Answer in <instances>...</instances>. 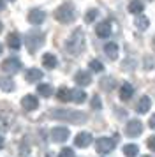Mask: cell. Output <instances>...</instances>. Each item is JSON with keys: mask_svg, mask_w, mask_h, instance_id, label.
Masks as SVG:
<instances>
[{"mask_svg": "<svg viewBox=\"0 0 155 157\" xmlns=\"http://www.w3.org/2000/svg\"><path fill=\"white\" fill-rule=\"evenodd\" d=\"M51 118L69 122V124H83L86 122V115L74 109H51Z\"/></svg>", "mask_w": 155, "mask_h": 157, "instance_id": "cell-1", "label": "cell"}, {"mask_svg": "<svg viewBox=\"0 0 155 157\" xmlns=\"http://www.w3.org/2000/svg\"><path fill=\"white\" fill-rule=\"evenodd\" d=\"M65 48L70 55H79L85 50V34L81 29H76L72 32V36L69 37V41L65 44Z\"/></svg>", "mask_w": 155, "mask_h": 157, "instance_id": "cell-2", "label": "cell"}, {"mask_svg": "<svg viewBox=\"0 0 155 157\" xmlns=\"http://www.w3.org/2000/svg\"><path fill=\"white\" fill-rule=\"evenodd\" d=\"M74 6L72 4H62L60 7L55 11V18L60 23H70L74 20Z\"/></svg>", "mask_w": 155, "mask_h": 157, "instance_id": "cell-3", "label": "cell"}, {"mask_svg": "<svg viewBox=\"0 0 155 157\" xmlns=\"http://www.w3.org/2000/svg\"><path fill=\"white\" fill-rule=\"evenodd\" d=\"M115 147H116V141L111 140V138H99L97 141H95L97 154H109Z\"/></svg>", "mask_w": 155, "mask_h": 157, "instance_id": "cell-4", "label": "cell"}, {"mask_svg": "<svg viewBox=\"0 0 155 157\" xmlns=\"http://www.w3.org/2000/svg\"><path fill=\"white\" fill-rule=\"evenodd\" d=\"M20 69H21V62L16 57H11V58H7V60L2 62V71H4V72L14 74V72H18Z\"/></svg>", "mask_w": 155, "mask_h": 157, "instance_id": "cell-5", "label": "cell"}, {"mask_svg": "<svg viewBox=\"0 0 155 157\" xmlns=\"http://www.w3.org/2000/svg\"><path fill=\"white\" fill-rule=\"evenodd\" d=\"M125 132H127V136H130V138L139 136L141 132H143V124H141L139 120H130V122H127Z\"/></svg>", "mask_w": 155, "mask_h": 157, "instance_id": "cell-6", "label": "cell"}, {"mask_svg": "<svg viewBox=\"0 0 155 157\" xmlns=\"http://www.w3.org/2000/svg\"><path fill=\"white\" fill-rule=\"evenodd\" d=\"M41 44H42V34H39V32H32V34H28L27 46H28V50L32 51V53H34Z\"/></svg>", "mask_w": 155, "mask_h": 157, "instance_id": "cell-7", "label": "cell"}, {"mask_svg": "<svg viewBox=\"0 0 155 157\" xmlns=\"http://www.w3.org/2000/svg\"><path fill=\"white\" fill-rule=\"evenodd\" d=\"M69 138V129L67 127H55L51 131V140L55 143H63Z\"/></svg>", "mask_w": 155, "mask_h": 157, "instance_id": "cell-8", "label": "cell"}, {"mask_svg": "<svg viewBox=\"0 0 155 157\" xmlns=\"http://www.w3.org/2000/svg\"><path fill=\"white\" fill-rule=\"evenodd\" d=\"M74 145H76L78 148H86V147H90L92 145V134L90 132H79L76 136V140H74Z\"/></svg>", "mask_w": 155, "mask_h": 157, "instance_id": "cell-9", "label": "cell"}, {"mask_svg": "<svg viewBox=\"0 0 155 157\" xmlns=\"http://www.w3.org/2000/svg\"><path fill=\"white\" fill-rule=\"evenodd\" d=\"M21 106H23V109L25 111H34L35 108L39 106V101H37V97H34V95H25L23 99H21Z\"/></svg>", "mask_w": 155, "mask_h": 157, "instance_id": "cell-10", "label": "cell"}, {"mask_svg": "<svg viewBox=\"0 0 155 157\" xmlns=\"http://www.w3.org/2000/svg\"><path fill=\"white\" fill-rule=\"evenodd\" d=\"M44 20H46V14L42 13L41 9H32L28 13V21L32 23V25H41Z\"/></svg>", "mask_w": 155, "mask_h": 157, "instance_id": "cell-11", "label": "cell"}, {"mask_svg": "<svg viewBox=\"0 0 155 157\" xmlns=\"http://www.w3.org/2000/svg\"><path fill=\"white\" fill-rule=\"evenodd\" d=\"M95 34H97L100 39H108V37L111 36V25H109L108 21L99 23L97 27H95Z\"/></svg>", "mask_w": 155, "mask_h": 157, "instance_id": "cell-12", "label": "cell"}, {"mask_svg": "<svg viewBox=\"0 0 155 157\" xmlns=\"http://www.w3.org/2000/svg\"><path fill=\"white\" fill-rule=\"evenodd\" d=\"M25 79L28 83H37L39 79H42V71L35 69V67H30L27 72H25Z\"/></svg>", "mask_w": 155, "mask_h": 157, "instance_id": "cell-13", "label": "cell"}, {"mask_svg": "<svg viewBox=\"0 0 155 157\" xmlns=\"http://www.w3.org/2000/svg\"><path fill=\"white\" fill-rule=\"evenodd\" d=\"M74 81H76L78 85H81V86H86V85H90L92 83V76H90V72H86V71H79L74 76Z\"/></svg>", "mask_w": 155, "mask_h": 157, "instance_id": "cell-14", "label": "cell"}, {"mask_svg": "<svg viewBox=\"0 0 155 157\" xmlns=\"http://www.w3.org/2000/svg\"><path fill=\"white\" fill-rule=\"evenodd\" d=\"M145 11V4L141 2V0H130L129 2V13H132V14H141Z\"/></svg>", "mask_w": 155, "mask_h": 157, "instance_id": "cell-15", "label": "cell"}, {"mask_svg": "<svg viewBox=\"0 0 155 157\" xmlns=\"http://www.w3.org/2000/svg\"><path fill=\"white\" fill-rule=\"evenodd\" d=\"M7 44H9V48H11V50H20V48H21L20 36H18L16 32L9 34V36H7Z\"/></svg>", "mask_w": 155, "mask_h": 157, "instance_id": "cell-16", "label": "cell"}, {"mask_svg": "<svg viewBox=\"0 0 155 157\" xmlns=\"http://www.w3.org/2000/svg\"><path fill=\"white\" fill-rule=\"evenodd\" d=\"M42 65H44L46 69H55L56 67V57L51 55V53H44V55H42Z\"/></svg>", "mask_w": 155, "mask_h": 157, "instance_id": "cell-17", "label": "cell"}, {"mask_svg": "<svg viewBox=\"0 0 155 157\" xmlns=\"http://www.w3.org/2000/svg\"><path fill=\"white\" fill-rule=\"evenodd\" d=\"M104 53L111 58V60H116V57H118V46L115 43H108L104 46Z\"/></svg>", "mask_w": 155, "mask_h": 157, "instance_id": "cell-18", "label": "cell"}, {"mask_svg": "<svg viewBox=\"0 0 155 157\" xmlns=\"http://www.w3.org/2000/svg\"><path fill=\"white\" fill-rule=\"evenodd\" d=\"M150 106H152V101H150V97H141L139 102H138V113H146V111H150Z\"/></svg>", "mask_w": 155, "mask_h": 157, "instance_id": "cell-19", "label": "cell"}, {"mask_svg": "<svg viewBox=\"0 0 155 157\" xmlns=\"http://www.w3.org/2000/svg\"><path fill=\"white\" fill-rule=\"evenodd\" d=\"M132 94H134L132 85H129V83L122 85V88H120V99L122 101H129L130 97H132Z\"/></svg>", "mask_w": 155, "mask_h": 157, "instance_id": "cell-20", "label": "cell"}, {"mask_svg": "<svg viewBox=\"0 0 155 157\" xmlns=\"http://www.w3.org/2000/svg\"><path fill=\"white\" fill-rule=\"evenodd\" d=\"M56 97H58V101H62V102L72 101V90L65 88V86H62V88H58V92H56Z\"/></svg>", "mask_w": 155, "mask_h": 157, "instance_id": "cell-21", "label": "cell"}, {"mask_svg": "<svg viewBox=\"0 0 155 157\" xmlns=\"http://www.w3.org/2000/svg\"><path fill=\"white\" fill-rule=\"evenodd\" d=\"M136 27H138V29L139 30H146L148 29V25H150V21H148V18L145 14H138L136 16Z\"/></svg>", "mask_w": 155, "mask_h": 157, "instance_id": "cell-22", "label": "cell"}, {"mask_svg": "<svg viewBox=\"0 0 155 157\" xmlns=\"http://www.w3.org/2000/svg\"><path fill=\"white\" fill-rule=\"evenodd\" d=\"M0 88L4 92H13L14 90V81L11 78H0Z\"/></svg>", "mask_w": 155, "mask_h": 157, "instance_id": "cell-23", "label": "cell"}, {"mask_svg": "<svg viewBox=\"0 0 155 157\" xmlns=\"http://www.w3.org/2000/svg\"><path fill=\"white\" fill-rule=\"evenodd\" d=\"M37 92H39V95H42V97H49V95L53 94V88H51L48 83H41V85L37 86Z\"/></svg>", "mask_w": 155, "mask_h": 157, "instance_id": "cell-24", "label": "cell"}, {"mask_svg": "<svg viewBox=\"0 0 155 157\" xmlns=\"http://www.w3.org/2000/svg\"><path fill=\"white\" fill-rule=\"evenodd\" d=\"M85 99H86V94H85L83 90H79V88L72 90V101H74L76 104H81V102H85Z\"/></svg>", "mask_w": 155, "mask_h": 157, "instance_id": "cell-25", "label": "cell"}, {"mask_svg": "<svg viewBox=\"0 0 155 157\" xmlns=\"http://www.w3.org/2000/svg\"><path fill=\"white\" fill-rule=\"evenodd\" d=\"M138 152H139L138 145H125V147H123V154H125V157H136L138 155Z\"/></svg>", "mask_w": 155, "mask_h": 157, "instance_id": "cell-26", "label": "cell"}, {"mask_svg": "<svg viewBox=\"0 0 155 157\" xmlns=\"http://www.w3.org/2000/svg\"><path fill=\"white\" fill-rule=\"evenodd\" d=\"M90 69L93 72H102L104 71V65H102V62H99V60H92L90 62Z\"/></svg>", "mask_w": 155, "mask_h": 157, "instance_id": "cell-27", "label": "cell"}, {"mask_svg": "<svg viewBox=\"0 0 155 157\" xmlns=\"http://www.w3.org/2000/svg\"><path fill=\"white\" fill-rule=\"evenodd\" d=\"M100 83H102V88H104V90H111V88H115V79L113 78H104Z\"/></svg>", "mask_w": 155, "mask_h": 157, "instance_id": "cell-28", "label": "cell"}, {"mask_svg": "<svg viewBox=\"0 0 155 157\" xmlns=\"http://www.w3.org/2000/svg\"><path fill=\"white\" fill-rule=\"evenodd\" d=\"M97 14H99V13L95 11V9H90V11L86 13V16H85V21H86V23H92L95 18H97Z\"/></svg>", "mask_w": 155, "mask_h": 157, "instance_id": "cell-29", "label": "cell"}, {"mask_svg": "<svg viewBox=\"0 0 155 157\" xmlns=\"http://www.w3.org/2000/svg\"><path fill=\"white\" fill-rule=\"evenodd\" d=\"M58 157H74V150L72 148H62L60 150V154H58Z\"/></svg>", "mask_w": 155, "mask_h": 157, "instance_id": "cell-30", "label": "cell"}, {"mask_svg": "<svg viewBox=\"0 0 155 157\" xmlns=\"http://www.w3.org/2000/svg\"><path fill=\"white\" fill-rule=\"evenodd\" d=\"M92 108H93V109H100V108H102V102H100V99H99L97 95L92 97Z\"/></svg>", "mask_w": 155, "mask_h": 157, "instance_id": "cell-31", "label": "cell"}, {"mask_svg": "<svg viewBox=\"0 0 155 157\" xmlns=\"http://www.w3.org/2000/svg\"><path fill=\"white\" fill-rule=\"evenodd\" d=\"M146 145H148V148L152 150V152H155V136H150V138H148Z\"/></svg>", "mask_w": 155, "mask_h": 157, "instance_id": "cell-32", "label": "cell"}, {"mask_svg": "<svg viewBox=\"0 0 155 157\" xmlns=\"http://www.w3.org/2000/svg\"><path fill=\"white\" fill-rule=\"evenodd\" d=\"M148 125H150L152 129H155V115H152V117H150V122H148Z\"/></svg>", "mask_w": 155, "mask_h": 157, "instance_id": "cell-33", "label": "cell"}, {"mask_svg": "<svg viewBox=\"0 0 155 157\" xmlns=\"http://www.w3.org/2000/svg\"><path fill=\"white\" fill-rule=\"evenodd\" d=\"M0 148H4V138L0 136Z\"/></svg>", "mask_w": 155, "mask_h": 157, "instance_id": "cell-34", "label": "cell"}, {"mask_svg": "<svg viewBox=\"0 0 155 157\" xmlns=\"http://www.w3.org/2000/svg\"><path fill=\"white\" fill-rule=\"evenodd\" d=\"M4 6H6V4H4V0H0V9H4Z\"/></svg>", "mask_w": 155, "mask_h": 157, "instance_id": "cell-35", "label": "cell"}, {"mask_svg": "<svg viewBox=\"0 0 155 157\" xmlns=\"http://www.w3.org/2000/svg\"><path fill=\"white\" fill-rule=\"evenodd\" d=\"M2 29H4V25H2V21H0V32H2Z\"/></svg>", "mask_w": 155, "mask_h": 157, "instance_id": "cell-36", "label": "cell"}, {"mask_svg": "<svg viewBox=\"0 0 155 157\" xmlns=\"http://www.w3.org/2000/svg\"><path fill=\"white\" fill-rule=\"evenodd\" d=\"M46 157H55V155H53V154H48V155H46Z\"/></svg>", "mask_w": 155, "mask_h": 157, "instance_id": "cell-37", "label": "cell"}, {"mask_svg": "<svg viewBox=\"0 0 155 157\" xmlns=\"http://www.w3.org/2000/svg\"><path fill=\"white\" fill-rule=\"evenodd\" d=\"M2 50H4V48H2V44H0V55H2Z\"/></svg>", "mask_w": 155, "mask_h": 157, "instance_id": "cell-38", "label": "cell"}, {"mask_svg": "<svg viewBox=\"0 0 155 157\" xmlns=\"http://www.w3.org/2000/svg\"><path fill=\"white\" fill-rule=\"evenodd\" d=\"M152 44H153V48H155V37H153V43H152Z\"/></svg>", "mask_w": 155, "mask_h": 157, "instance_id": "cell-39", "label": "cell"}, {"mask_svg": "<svg viewBox=\"0 0 155 157\" xmlns=\"http://www.w3.org/2000/svg\"><path fill=\"white\" fill-rule=\"evenodd\" d=\"M145 157H150V155H145Z\"/></svg>", "mask_w": 155, "mask_h": 157, "instance_id": "cell-40", "label": "cell"}, {"mask_svg": "<svg viewBox=\"0 0 155 157\" xmlns=\"http://www.w3.org/2000/svg\"><path fill=\"white\" fill-rule=\"evenodd\" d=\"M11 2H14V0H11Z\"/></svg>", "mask_w": 155, "mask_h": 157, "instance_id": "cell-41", "label": "cell"}]
</instances>
